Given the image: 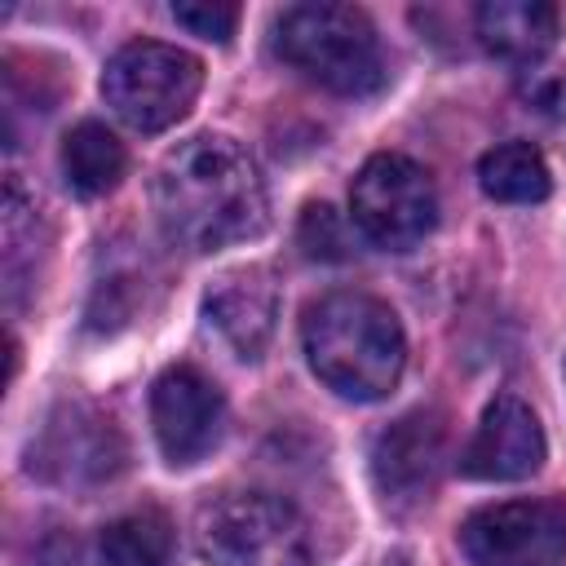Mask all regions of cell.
<instances>
[{
	"label": "cell",
	"mask_w": 566,
	"mask_h": 566,
	"mask_svg": "<svg viewBox=\"0 0 566 566\" xmlns=\"http://www.w3.org/2000/svg\"><path fill=\"white\" fill-rule=\"evenodd\" d=\"M155 212L186 252H217L265 230V181L256 159L221 133H199L164 155L155 172Z\"/></svg>",
	"instance_id": "cell-1"
},
{
	"label": "cell",
	"mask_w": 566,
	"mask_h": 566,
	"mask_svg": "<svg viewBox=\"0 0 566 566\" xmlns=\"http://www.w3.org/2000/svg\"><path fill=\"white\" fill-rule=\"evenodd\" d=\"M301 345L314 376L354 402L385 398L407 363L398 314L367 292H327L301 318Z\"/></svg>",
	"instance_id": "cell-2"
},
{
	"label": "cell",
	"mask_w": 566,
	"mask_h": 566,
	"mask_svg": "<svg viewBox=\"0 0 566 566\" xmlns=\"http://www.w3.org/2000/svg\"><path fill=\"white\" fill-rule=\"evenodd\" d=\"M274 53L305 80L363 97L385 84V53L376 27L354 4H292L274 22Z\"/></svg>",
	"instance_id": "cell-3"
},
{
	"label": "cell",
	"mask_w": 566,
	"mask_h": 566,
	"mask_svg": "<svg viewBox=\"0 0 566 566\" xmlns=\"http://www.w3.org/2000/svg\"><path fill=\"white\" fill-rule=\"evenodd\" d=\"M203 566H310L301 513L270 491H221L195 513Z\"/></svg>",
	"instance_id": "cell-4"
},
{
	"label": "cell",
	"mask_w": 566,
	"mask_h": 566,
	"mask_svg": "<svg viewBox=\"0 0 566 566\" xmlns=\"http://www.w3.org/2000/svg\"><path fill=\"white\" fill-rule=\"evenodd\" d=\"M199 88H203V62L159 40L124 44L102 71V97L133 133L172 128L195 106Z\"/></svg>",
	"instance_id": "cell-5"
},
{
	"label": "cell",
	"mask_w": 566,
	"mask_h": 566,
	"mask_svg": "<svg viewBox=\"0 0 566 566\" xmlns=\"http://www.w3.org/2000/svg\"><path fill=\"white\" fill-rule=\"evenodd\" d=\"M349 212L367 243L385 252H407L433 230L438 190L416 159L385 150L358 168L349 186Z\"/></svg>",
	"instance_id": "cell-6"
},
{
	"label": "cell",
	"mask_w": 566,
	"mask_h": 566,
	"mask_svg": "<svg viewBox=\"0 0 566 566\" xmlns=\"http://www.w3.org/2000/svg\"><path fill=\"white\" fill-rule=\"evenodd\" d=\"M460 548L473 566H566V509L553 500L486 504L464 517Z\"/></svg>",
	"instance_id": "cell-7"
},
{
	"label": "cell",
	"mask_w": 566,
	"mask_h": 566,
	"mask_svg": "<svg viewBox=\"0 0 566 566\" xmlns=\"http://www.w3.org/2000/svg\"><path fill=\"white\" fill-rule=\"evenodd\" d=\"M150 424H155V442L168 455V464H195L221 438V424H226L221 389L199 367L177 363L159 371L150 389Z\"/></svg>",
	"instance_id": "cell-8"
},
{
	"label": "cell",
	"mask_w": 566,
	"mask_h": 566,
	"mask_svg": "<svg viewBox=\"0 0 566 566\" xmlns=\"http://www.w3.org/2000/svg\"><path fill=\"white\" fill-rule=\"evenodd\" d=\"M124 438L111 416L71 402L57 407L40 442L31 447V473L49 482H106L124 469Z\"/></svg>",
	"instance_id": "cell-9"
},
{
	"label": "cell",
	"mask_w": 566,
	"mask_h": 566,
	"mask_svg": "<svg viewBox=\"0 0 566 566\" xmlns=\"http://www.w3.org/2000/svg\"><path fill=\"white\" fill-rule=\"evenodd\" d=\"M447 460V424L438 411H407L371 442V478L385 504H420L438 486Z\"/></svg>",
	"instance_id": "cell-10"
},
{
	"label": "cell",
	"mask_w": 566,
	"mask_h": 566,
	"mask_svg": "<svg viewBox=\"0 0 566 566\" xmlns=\"http://www.w3.org/2000/svg\"><path fill=\"white\" fill-rule=\"evenodd\" d=\"M539 464H544V429L535 411L513 394L495 398L482 411L478 433L460 455V473L482 482H517L531 478Z\"/></svg>",
	"instance_id": "cell-11"
},
{
	"label": "cell",
	"mask_w": 566,
	"mask_h": 566,
	"mask_svg": "<svg viewBox=\"0 0 566 566\" xmlns=\"http://www.w3.org/2000/svg\"><path fill=\"white\" fill-rule=\"evenodd\" d=\"M203 314H208V327H217V336L239 358H261L279 318L274 274L265 265H243L221 274L203 296Z\"/></svg>",
	"instance_id": "cell-12"
},
{
	"label": "cell",
	"mask_w": 566,
	"mask_h": 566,
	"mask_svg": "<svg viewBox=\"0 0 566 566\" xmlns=\"http://www.w3.org/2000/svg\"><path fill=\"white\" fill-rule=\"evenodd\" d=\"M478 40L491 57L531 66L557 40V9L544 0H486L473 13Z\"/></svg>",
	"instance_id": "cell-13"
},
{
	"label": "cell",
	"mask_w": 566,
	"mask_h": 566,
	"mask_svg": "<svg viewBox=\"0 0 566 566\" xmlns=\"http://www.w3.org/2000/svg\"><path fill=\"white\" fill-rule=\"evenodd\" d=\"M124 168H128V155H124L119 137L106 124L84 119V124H75L66 133V142H62V172H66L75 195L97 199V195L115 190Z\"/></svg>",
	"instance_id": "cell-14"
},
{
	"label": "cell",
	"mask_w": 566,
	"mask_h": 566,
	"mask_svg": "<svg viewBox=\"0 0 566 566\" xmlns=\"http://www.w3.org/2000/svg\"><path fill=\"white\" fill-rule=\"evenodd\" d=\"M478 186H482V195H491L500 203H539V199H548L553 177H548L544 155L531 142H504L482 155Z\"/></svg>",
	"instance_id": "cell-15"
},
{
	"label": "cell",
	"mask_w": 566,
	"mask_h": 566,
	"mask_svg": "<svg viewBox=\"0 0 566 566\" xmlns=\"http://www.w3.org/2000/svg\"><path fill=\"white\" fill-rule=\"evenodd\" d=\"M102 562L106 566H168L172 557V522L164 509L142 504L102 526Z\"/></svg>",
	"instance_id": "cell-16"
},
{
	"label": "cell",
	"mask_w": 566,
	"mask_h": 566,
	"mask_svg": "<svg viewBox=\"0 0 566 566\" xmlns=\"http://www.w3.org/2000/svg\"><path fill=\"white\" fill-rule=\"evenodd\" d=\"M296 239H301V252L314 256V261H336V256H345V230H340V221H336V212H332L327 203H310V208H305Z\"/></svg>",
	"instance_id": "cell-17"
},
{
	"label": "cell",
	"mask_w": 566,
	"mask_h": 566,
	"mask_svg": "<svg viewBox=\"0 0 566 566\" xmlns=\"http://www.w3.org/2000/svg\"><path fill=\"white\" fill-rule=\"evenodd\" d=\"M172 18L190 31V35H203V40H217L226 44L239 27V4H208V0H181L172 4Z\"/></svg>",
	"instance_id": "cell-18"
},
{
	"label": "cell",
	"mask_w": 566,
	"mask_h": 566,
	"mask_svg": "<svg viewBox=\"0 0 566 566\" xmlns=\"http://www.w3.org/2000/svg\"><path fill=\"white\" fill-rule=\"evenodd\" d=\"M522 97L526 106H535L539 115L566 119V66H535L522 80Z\"/></svg>",
	"instance_id": "cell-19"
}]
</instances>
